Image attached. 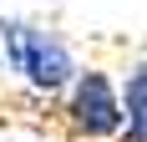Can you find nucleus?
<instances>
[{
    "instance_id": "3",
    "label": "nucleus",
    "mask_w": 147,
    "mask_h": 142,
    "mask_svg": "<svg viewBox=\"0 0 147 142\" xmlns=\"http://www.w3.org/2000/svg\"><path fill=\"white\" fill-rule=\"evenodd\" d=\"M117 107H122V122H127V137L122 142H147V71L142 66L127 71V97Z\"/></svg>"
},
{
    "instance_id": "2",
    "label": "nucleus",
    "mask_w": 147,
    "mask_h": 142,
    "mask_svg": "<svg viewBox=\"0 0 147 142\" xmlns=\"http://www.w3.org/2000/svg\"><path fill=\"white\" fill-rule=\"evenodd\" d=\"M66 122H71L76 137H107V132L122 127V107L117 91L102 71H81L71 81V101H66Z\"/></svg>"
},
{
    "instance_id": "1",
    "label": "nucleus",
    "mask_w": 147,
    "mask_h": 142,
    "mask_svg": "<svg viewBox=\"0 0 147 142\" xmlns=\"http://www.w3.org/2000/svg\"><path fill=\"white\" fill-rule=\"evenodd\" d=\"M0 41H5V61L30 86L61 91L66 81H76V61H71V51H66V41L56 30H41V26H26V20H5L0 15Z\"/></svg>"
}]
</instances>
